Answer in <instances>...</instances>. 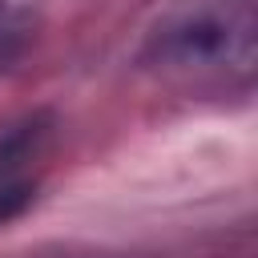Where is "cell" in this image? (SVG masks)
Returning <instances> with one entry per match:
<instances>
[{
  "label": "cell",
  "instance_id": "cell-2",
  "mask_svg": "<svg viewBox=\"0 0 258 258\" xmlns=\"http://www.w3.org/2000/svg\"><path fill=\"white\" fill-rule=\"evenodd\" d=\"M48 137H52V117L48 113H28V117L4 125L0 129V185L28 181L24 165L36 161V157H44Z\"/></svg>",
  "mask_w": 258,
  "mask_h": 258
},
{
  "label": "cell",
  "instance_id": "cell-1",
  "mask_svg": "<svg viewBox=\"0 0 258 258\" xmlns=\"http://www.w3.org/2000/svg\"><path fill=\"white\" fill-rule=\"evenodd\" d=\"M258 56V0H177L141 60L165 77H246Z\"/></svg>",
  "mask_w": 258,
  "mask_h": 258
},
{
  "label": "cell",
  "instance_id": "cell-3",
  "mask_svg": "<svg viewBox=\"0 0 258 258\" xmlns=\"http://www.w3.org/2000/svg\"><path fill=\"white\" fill-rule=\"evenodd\" d=\"M32 24V0H0V56L28 32Z\"/></svg>",
  "mask_w": 258,
  "mask_h": 258
}]
</instances>
